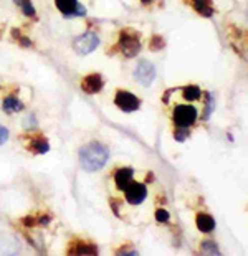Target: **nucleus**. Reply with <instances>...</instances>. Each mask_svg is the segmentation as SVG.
I'll list each match as a JSON object with an SVG mask.
<instances>
[{"label": "nucleus", "instance_id": "1", "mask_svg": "<svg viewBox=\"0 0 248 256\" xmlns=\"http://www.w3.org/2000/svg\"><path fill=\"white\" fill-rule=\"evenodd\" d=\"M109 159V150L101 142H88L80 149V160L86 172H96L103 168Z\"/></svg>", "mask_w": 248, "mask_h": 256}, {"label": "nucleus", "instance_id": "2", "mask_svg": "<svg viewBox=\"0 0 248 256\" xmlns=\"http://www.w3.org/2000/svg\"><path fill=\"white\" fill-rule=\"evenodd\" d=\"M119 48H121V52L124 53V56H128V58L136 56L141 50V43H139V36H137V34H134L132 30L121 32Z\"/></svg>", "mask_w": 248, "mask_h": 256}, {"label": "nucleus", "instance_id": "3", "mask_svg": "<svg viewBox=\"0 0 248 256\" xmlns=\"http://www.w3.org/2000/svg\"><path fill=\"white\" fill-rule=\"evenodd\" d=\"M198 116V112L194 106L190 104H180L175 106L174 110V122L179 128H190L195 122V119Z\"/></svg>", "mask_w": 248, "mask_h": 256}, {"label": "nucleus", "instance_id": "4", "mask_svg": "<svg viewBox=\"0 0 248 256\" xmlns=\"http://www.w3.org/2000/svg\"><path fill=\"white\" fill-rule=\"evenodd\" d=\"M98 45H99V38L96 34H93V32H86V34L76 36L73 42V48L80 55H88V53H91L93 50H96Z\"/></svg>", "mask_w": 248, "mask_h": 256}, {"label": "nucleus", "instance_id": "5", "mask_svg": "<svg viewBox=\"0 0 248 256\" xmlns=\"http://www.w3.org/2000/svg\"><path fill=\"white\" fill-rule=\"evenodd\" d=\"M124 194H126V200H128L131 205H139L147 197V188L144 184L131 182L128 187L124 188Z\"/></svg>", "mask_w": 248, "mask_h": 256}, {"label": "nucleus", "instance_id": "6", "mask_svg": "<svg viewBox=\"0 0 248 256\" xmlns=\"http://www.w3.org/2000/svg\"><path fill=\"white\" fill-rule=\"evenodd\" d=\"M114 102H116V106H118L119 110H123L126 112L137 111V110H139V106H141L139 100H137L134 94L128 92V91H118V94H116V98H114Z\"/></svg>", "mask_w": 248, "mask_h": 256}, {"label": "nucleus", "instance_id": "7", "mask_svg": "<svg viewBox=\"0 0 248 256\" xmlns=\"http://www.w3.org/2000/svg\"><path fill=\"white\" fill-rule=\"evenodd\" d=\"M134 78L139 81L142 86H151L154 78H156V68H154L149 62H141L136 66Z\"/></svg>", "mask_w": 248, "mask_h": 256}, {"label": "nucleus", "instance_id": "8", "mask_svg": "<svg viewBox=\"0 0 248 256\" xmlns=\"http://www.w3.org/2000/svg\"><path fill=\"white\" fill-rule=\"evenodd\" d=\"M55 4L66 17H81L86 14V8L78 4V0H55Z\"/></svg>", "mask_w": 248, "mask_h": 256}, {"label": "nucleus", "instance_id": "9", "mask_svg": "<svg viewBox=\"0 0 248 256\" xmlns=\"http://www.w3.org/2000/svg\"><path fill=\"white\" fill-rule=\"evenodd\" d=\"M104 81L99 74H88L85 80L81 81V88L85 90L90 94H95V92H99L103 90Z\"/></svg>", "mask_w": 248, "mask_h": 256}, {"label": "nucleus", "instance_id": "10", "mask_svg": "<svg viewBox=\"0 0 248 256\" xmlns=\"http://www.w3.org/2000/svg\"><path fill=\"white\" fill-rule=\"evenodd\" d=\"M132 176H134V170L131 167H121L116 170L114 174V182L118 190H124L128 185L132 182Z\"/></svg>", "mask_w": 248, "mask_h": 256}, {"label": "nucleus", "instance_id": "11", "mask_svg": "<svg viewBox=\"0 0 248 256\" xmlns=\"http://www.w3.org/2000/svg\"><path fill=\"white\" fill-rule=\"evenodd\" d=\"M68 253L70 254H96L98 253V248L95 244L91 243H86V242H81V240H76L70 244L68 248Z\"/></svg>", "mask_w": 248, "mask_h": 256}, {"label": "nucleus", "instance_id": "12", "mask_svg": "<svg viewBox=\"0 0 248 256\" xmlns=\"http://www.w3.org/2000/svg\"><path fill=\"white\" fill-rule=\"evenodd\" d=\"M2 108H4V111H5V112H9V114H10V112H19V111L24 110V102H22L17 96L9 94V96L4 100Z\"/></svg>", "mask_w": 248, "mask_h": 256}, {"label": "nucleus", "instance_id": "13", "mask_svg": "<svg viewBox=\"0 0 248 256\" xmlns=\"http://www.w3.org/2000/svg\"><path fill=\"white\" fill-rule=\"evenodd\" d=\"M197 228L203 233H210L215 228V220L207 214H198L197 215Z\"/></svg>", "mask_w": 248, "mask_h": 256}, {"label": "nucleus", "instance_id": "14", "mask_svg": "<svg viewBox=\"0 0 248 256\" xmlns=\"http://www.w3.org/2000/svg\"><path fill=\"white\" fill-rule=\"evenodd\" d=\"M192 2H194V7H195L197 12L200 15H203V17H210V15L213 14V8L210 5L212 0H192Z\"/></svg>", "mask_w": 248, "mask_h": 256}, {"label": "nucleus", "instance_id": "15", "mask_svg": "<svg viewBox=\"0 0 248 256\" xmlns=\"http://www.w3.org/2000/svg\"><path fill=\"white\" fill-rule=\"evenodd\" d=\"M30 149L33 152H37V154H45V152L50 150V144L47 142V139H43V138H35V139H32L30 140Z\"/></svg>", "mask_w": 248, "mask_h": 256}, {"label": "nucleus", "instance_id": "16", "mask_svg": "<svg viewBox=\"0 0 248 256\" xmlns=\"http://www.w3.org/2000/svg\"><path fill=\"white\" fill-rule=\"evenodd\" d=\"M200 88L198 86H187V88H184V98L187 101H197L200 100Z\"/></svg>", "mask_w": 248, "mask_h": 256}, {"label": "nucleus", "instance_id": "17", "mask_svg": "<svg viewBox=\"0 0 248 256\" xmlns=\"http://www.w3.org/2000/svg\"><path fill=\"white\" fill-rule=\"evenodd\" d=\"M14 2L24 10L25 15H29V17H35V8H33V5L30 4V0H14Z\"/></svg>", "mask_w": 248, "mask_h": 256}, {"label": "nucleus", "instance_id": "18", "mask_svg": "<svg viewBox=\"0 0 248 256\" xmlns=\"http://www.w3.org/2000/svg\"><path fill=\"white\" fill-rule=\"evenodd\" d=\"M200 248H202V253H207V254H218L220 253L217 250V244H215V242H210V240L202 242Z\"/></svg>", "mask_w": 248, "mask_h": 256}, {"label": "nucleus", "instance_id": "19", "mask_svg": "<svg viewBox=\"0 0 248 256\" xmlns=\"http://www.w3.org/2000/svg\"><path fill=\"white\" fill-rule=\"evenodd\" d=\"M165 45V42H164V38L161 35H154L152 36V40L151 43H149V46H151V50L152 52H159V50H162Z\"/></svg>", "mask_w": 248, "mask_h": 256}, {"label": "nucleus", "instance_id": "20", "mask_svg": "<svg viewBox=\"0 0 248 256\" xmlns=\"http://www.w3.org/2000/svg\"><path fill=\"white\" fill-rule=\"evenodd\" d=\"M174 138H175V140H179V142H184V140H185L187 138H189V129H187V128H179V129H175Z\"/></svg>", "mask_w": 248, "mask_h": 256}, {"label": "nucleus", "instance_id": "21", "mask_svg": "<svg viewBox=\"0 0 248 256\" xmlns=\"http://www.w3.org/2000/svg\"><path fill=\"white\" fill-rule=\"evenodd\" d=\"M213 106H215L213 96L210 94V92H207V110H205V112H203V119H208V118H210V112H212V110H213Z\"/></svg>", "mask_w": 248, "mask_h": 256}, {"label": "nucleus", "instance_id": "22", "mask_svg": "<svg viewBox=\"0 0 248 256\" xmlns=\"http://www.w3.org/2000/svg\"><path fill=\"white\" fill-rule=\"evenodd\" d=\"M156 220L157 222H161V223H167L170 220V215L167 214V210H164V208H159L156 212Z\"/></svg>", "mask_w": 248, "mask_h": 256}, {"label": "nucleus", "instance_id": "23", "mask_svg": "<svg viewBox=\"0 0 248 256\" xmlns=\"http://www.w3.org/2000/svg\"><path fill=\"white\" fill-rule=\"evenodd\" d=\"M7 139H9V130H7V128L0 124V144H5Z\"/></svg>", "mask_w": 248, "mask_h": 256}, {"label": "nucleus", "instance_id": "24", "mask_svg": "<svg viewBox=\"0 0 248 256\" xmlns=\"http://www.w3.org/2000/svg\"><path fill=\"white\" fill-rule=\"evenodd\" d=\"M109 204H111V208H113V212H114V215H118V216H119V204H121V202L111 198V202H109Z\"/></svg>", "mask_w": 248, "mask_h": 256}, {"label": "nucleus", "instance_id": "25", "mask_svg": "<svg viewBox=\"0 0 248 256\" xmlns=\"http://www.w3.org/2000/svg\"><path fill=\"white\" fill-rule=\"evenodd\" d=\"M50 220H52V216H50V215H43V216L38 218V223H40V225H48Z\"/></svg>", "mask_w": 248, "mask_h": 256}, {"label": "nucleus", "instance_id": "26", "mask_svg": "<svg viewBox=\"0 0 248 256\" xmlns=\"http://www.w3.org/2000/svg\"><path fill=\"white\" fill-rule=\"evenodd\" d=\"M19 40H20L22 46H30L32 45V42L29 40V38H25V36H19Z\"/></svg>", "mask_w": 248, "mask_h": 256}, {"label": "nucleus", "instance_id": "27", "mask_svg": "<svg viewBox=\"0 0 248 256\" xmlns=\"http://www.w3.org/2000/svg\"><path fill=\"white\" fill-rule=\"evenodd\" d=\"M24 225H27V226L35 225V218H33V216H27V218H24Z\"/></svg>", "mask_w": 248, "mask_h": 256}, {"label": "nucleus", "instance_id": "28", "mask_svg": "<svg viewBox=\"0 0 248 256\" xmlns=\"http://www.w3.org/2000/svg\"><path fill=\"white\" fill-rule=\"evenodd\" d=\"M174 92V90H169L167 92L164 94V98H162V102H169V98H170V94Z\"/></svg>", "mask_w": 248, "mask_h": 256}, {"label": "nucleus", "instance_id": "29", "mask_svg": "<svg viewBox=\"0 0 248 256\" xmlns=\"http://www.w3.org/2000/svg\"><path fill=\"white\" fill-rule=\"evenodd\" d=\"M141 2H142V4H151L152 0H141Z\"/></svg>", "mask_w": 248, "mask_h": 256}, {"label": "nucleus", "instance_id": "30", "mask_svg": "<svg viewBox=\"0 0 248 256\" xmlns=\"http://www.w3.org/2000/svg\"><path fill=\"white\" fill-rule=\"evenodd\" d=\"M0 36H2V30H0Z\"/></svg>", "mask_w": 248, "mask_h": 256}]
</instances>
